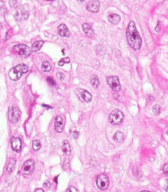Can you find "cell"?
Listing matches in <instances>:
<instances>
[{"label": "cell", "mask_w": 168, "mask_h": 192, "mask_svg": "<svg viewBox=\"0 0 168 192\" xmlns=\"http://www.w3.org/2000/svg\"><path fill=\"white\" fill-rule=\"evenodd\" d=\"M20 118V113L19 110L15 107H11L9 110V119L13 123H16Z\"/></svg>", "instance_id": "cell-6"}, {"label": "cell", "mask_w": 168, "mask_h": 192, "mask_svg": "<svg viewBox=\"0 0 168 192\" xmlns=\"http://www.w3.org/2000/svg\"><path fill=\"white\" fill-rule=\"evenodd\" d=\"M14 50L16 52L19 53L21 56H25V57H28L30 55V49L28 47V46L23 45V44H19L17 45L14 47Z\"/></svg>", "instance_id": "cell-8"}, {"label": "cell", "mask_w": 168, "mask_h": 192, "mask_svg": "<svg viewBox=\"0 0 168 192\" xmlns=\"http://www.w3.org/2000/svg\"><path fill=\"white\" fill-rule=\"evenodd\" d=\"M15 160L13 159H11L10 160V162H9V164L8 166V169H7V171H8V172L10 173L13 172V170H14V168H15Z\"/></svg>", "instance_id": "cell-21"}, {"label": "cell", "mask_w": 168, "mask_h": 192, "mask_svg": "<svg viewBox=\"0 0 168 192\" xmlns=\"http://www.w3.org/2000/svg\"><path fill=\"white\" fill-rule=\"evenodd\" d=\"M70 62V58L68 57L63 58L61 60H60V61L58 62V65L60 66H62L65 64H68Z\"/></svg>", "instance_id": "cell-26"}, {"label": "cell", "mask_w": 168, "mask_h": 192, "mask_svg": "<svg viewBox=\"0 0 168 192\" xmlns=\"http://www.w3.org/2000/svg\"><path fill=\"white\" fill-rule=\"evenodd\" d=\"M72 136L73 137H74L75 138H77L79 136V133L78 131H74V132L72 133Z\"/></svg>", "instance_id": "cell-32"}, {"label": "cell", "mask_w": 168, "mask_h": 192, "mask_svg": "<svg viewBox=\"0 0 168 192\" xmlns=\"http://www.w3.org/2000/svg\"><path fill=\"white\" fill-rule=\"evenodd\" d=\"M21 0H9V5L13 8H17L20 5Z\"/></svg>", "instance_id": "cell-22"}, {"label": "cell", "mask_w": 168, "mask_h": 192, "mask_svg": "<svg viewBox=\"0 0 168 192\" xmlns=\"http://www.w3.org/2000/svg\"><path fill=\"white\" fill-rule=\"evenodd\" d=\"M28 71V66L25 64H20L13 67L9 73V76L13 81L19 80L22 74H26Z\"/></svg>", "instance_id": "cell-2"}, {"label": "cell", "mask_w": 168, "mask_h": 192, "mask_svg": "<svg viewBox=\"0 0 168 192\" xmlns=\"http://www.w3.org/2000/svg\"><path fill=\"white\" fill-rule=\"evenodd\" d=\"M64 128V121L61 116H56L55 119V130L57 133H62Z\"/></svg>", "instance_id": "cell-11"}, {"label": "cell", "mask_w": 168, "mask_h": 192, "mask_svg": "<svg viewBox=\"0 0 168 192\" xmlns=\"http://www.w3.org/2000/svg\"><path fill=\"white\" fill-rule=\"evenodd\" d=\"M87 9L90 12L98 13L100 9V3L98 0H93L87 5Z\"/></svg>", "instance_id": "cell-12"}, {"label": "cell", "mask_w": 168, "mask_h": 192, "mask_svg": "<svg viewBox=\"0 0 168 192\" xmlns=\"http://www.w3.org/2000/svg\"><path fill=\"white\" fill-rule=\"evenodd\" d=\"M10 144H11V147L13 150L19 153L21 150V148H22V141L18 137H12L10 139Z\"/></svg>", "instance_id": "cell-10"}, {"label": "cell", "mask_w": 168, "mask_h": 192, "mask_svg": "<svg viewBox=\"0 0 168 192\" xmlns=\"http://www.w3.org/2000/svg\"><path fill=\"white\" fill-rule=\"evenodd\" d=\"M164 188H165V190L166 191H168V181L167 182V183L166 184V186H165V187H164Z\"/></svg>", "instance_id": "cell-34"}, {"label": "cell", "mask_w": 168, "mask_h": 192, "mask_svg": "<svg viewBox=\"0 0 168 192\" xmlns=\"http://www.w3.org/2000/svg\"><path fill=\"white\" fill-rule=\"evenodd\" d=\"M107 82L112 89H113L115 91H119L120 90V83L117 76H114L107 77Z\"/></svg>", "instance_id": "cell-7"}, {"label": "cell", "mask_w": 168, "mask_h": 192, "mask_svg": "<svg viewBox=\"0 0 168 192\" xmlns=\"http://www.w3.org/2000/svg\"><path fill=\"white\" fill-rule=\"evenodd\" d=\"M47 81H48L49 83L51 84V85H55V81H54V80H52V78H51V77H47Z\"/></svg>", "instance_id": "cell-27"}, {"label": "cell", "mask_w": 168, "mask_h": 192, "mask_svg": "<svg viewBox=\"0 0 168 192\" xmlns=\"http://www.w3.org/2000/svg\"><path fill=\"white\" fill-rule=\"evenodd\" d=\"M78 2H84V1H86V0H78Z\"/></svg>", "instance_id": "cell-35"}, {"label": "cell", "mask_w": 168, "mask_h": 192, "mask_svg": "<svg viewBox=\"0 0 168 192\" xmlns=\"http://www.w3.org/2000/svg\"><path fill=\"white\" fill-rule=\"evenodd\" d=\"M108 20H109V21L112 24H116L120 21L121 17L120 15H117V14L113 13V14H110V15L108 16Z\"/></svg>", "instance_id": "cell-16"}, {"label": "cell", "mask_w": 168, "mask_h": 192, "mask_svg": "<svg viewBox=\"0 0 168 192\" xmlns=\"http://www.w3.org/2000/svg\"><path fill=\"white\" fill-rule=\"evenodd\" d=\"M44 41H36L34 43V44L32 45V52H36L38 51H39L42 46L44 45Z\"/></svg>", "instance_id": "cell-17"}, {"label": "cell", "mask_w": 168, "mask_h": 192, "mask_svg": "<svg viewBox=\"0 0 168 192\" xmlns=\"http://www.w3.org/2000/svg\"><path fill=\"white\" fill-rule=\"evenodd\" d=\"M152 110H153L154 113L155 115L158 116L160 113V106L159 105L156 104L153 106Z\"/></svg>", "instance_id": "cell-25"}, {"label": "cell", "mask_w": 168, "mask_h": 192, "mask_svg": "<svg viewBox=\"0 0 168 192\" xmlns=\"http://www.w3.org/2000/svg\"><path fill=\"white\" fill-rule=\"evenodd\" d=\"M124 118V115L123 112L119 110H114L110 113L108 120L112 125H118L122 123Z\"/></svg>", "instance_id": "cell-3"}, {"label": "cell", "mask_w": 168, "mask_h": 192, "mask_svg": "<svg viewBox=\"0 0 168 192\" xmlns=\"http://www.w3.org/2000/svg\"><path fill=\"white\" fill-rule=\"evenodd\" d=\"M41 68L44 72H50V71L51 70V66L50 62L47 61H45L42 63Z\"/></svg>", "instance_id": "cell-20"}, {"label": "cell", "mask_w": 168, "mask_h": 192, "mask_svg": "<svg viewBox=\"0 0 168 192\" xmlns=\"http://www.w3.org/2000/svg\"><path fill=\"white\" fill-rule=\"evenodd\" d=\"M166 134L168 135V131H167V133H166Z\"/></svg>", "instance_id": "cell-38"}, {"label": "cell", "mask_w": 168, "mask_h": 192, "mask_svg": "<svg viewBox=\"0 0 168 192\" xmlns=\"http://www.w3.org/2000/svg\"><path fill=\"white\" fill-rule=\"evenodd\" d=\"M80 95H81L82 98L86 102H89L91 100H92V94H91L90 92L87 91L83 90V89H80Z\"/></svg>", "instance_id": "cell-15"}, {"label": "cell", "mask_w": 168, "mask_h": 192, "mask_svg": "<svg viewBox=\"0 0 168 192\" xmlns=\"http://www.w3.org/2000/svg\"><path fill=\"white\" fill-rule=\"evenodd\" d=\"M163 170H164V173L168 175V163H166V164L164 165V168H163Z\"/></svg>", "instance_id": "cell-30"}, {"label": "cell", "mask_w": 168, "mask_h": 192, "mask_svg": "<svg viewBox=\"0 0 168 192\" xmlns=\"http://www.w3.org/2000/svg\"><path fill=\"white\" fill-rule=\"evenodd\" d=\"M32 146L34 150H38L41 148V143L39 140H34L32 143Z\"/></svg>", "instance_id": "cell-24"}, {"label": "cell", "mask_w": 168, "mask_h": 192, "mask_svg": "<svg viewBox=\"0 0 168 192\" xmlns=\"http://www.w3.org/2000/svg\"><path fill=\"white\" fill-rule=\"evenodd\" d=\"M92 84L93 85V87L94 88H98L99 85L100 84V82L99 81V79H98L97 77L96 76H93L92 79Z\"/></svg>", "instance_id": "cell-23"}, {"label": "cell", "mask_w": 168, "mask_h": 192, "mask_svg": "<svg viewBox=\"0 0 168 192\" xmlns=\"http://www.w3.org/2000/svg\"><path fill=\"white\" fill-rule=\"evenodd\" d=\"M58 32L59 35L62 37L68 38L71 35L67 26H66L64 24H61V25L58 27Z\"/></svg>", "instance_id": "cell-13"}, {"label": "cell", "mask_w": 168, "mask_h": 192, "mask_svg": "<svg viewBox=\"0 0 168 192\" xmlns=\"http://www.w3.org/2000/svg\"><path fill=\"white\" fill-rule=\"evenodd\" d=\"M57 76L58 77V78L59 80H62L64 78V75L61 72H57Z\"/></svg>", "instance_id": "cell-29"}, {"label": "cell", "mask_w": 168, "mask_h": 192, "mask_svg": "<svg viewBox=\"0 0 168 192\" xmlns=\"http://www.w3.org/2000/svg\"><path fill=\"white\" fill-rule=\"evenodd\" d=\"M62 150V152L66 155H69L70 154V152H71L70 147V144L67 140H64L63 142Z\"/></svg>", "instance_id": "cell-18"}, {"label": "cell", "mask_w": 168, "mask_h": 192, "mask_svg": "<svg viewBox=\"0 0 168 192\" xmlns=\"http://www.w3.org/2000/svg\"><path fill=\"white\" fill-rule=\"evenodd\" d=\"M47 1H53V0H47Z\"/></svg>", "instance_id": "cell-37"}, {"label": "cell", "mask_w": 168, "mask_h": 192, "mask_svg": "<svg viewBox=\"0 0 168 192\" xmlns=\"http://www.w3.org/2000/svg\"><path fill=\"white\" fill-rule=\"evenodd\" d=\"M149 191H146V190H142V192H148Z\"/></svg>", "instance_id": "cell-36"}, {"label": "cell", "mask_w": 168, "mask_h": 192, "mask_svg": "<svg viewBox=\"0 0 168 192\" xmlns=\"http://www.w3.org/2000/svg\"><path fill=\"white\" fill-rule=\"evenodd\" d=\"M44 186L45 188H50L51 186V184L49 182V181H46V182H44Z\"/></svg>", "instance_id": "cell-31"}, {"label": "cell", "mask_w": 168, "mask_h": 192, "mask_svg": "<svg viewBox=\"0 0 168 192\" xmlns=\"http://www.w3.org/2000/svg\"><path fill=\"white\" fill-rule=\"evenodd\" d=\"M83 30L84 31V32L86 33V34L87 36L89 38H93L94 36V33L93 32V28H92L89 24L87 23H84L83 24Z\"/></svg>", "instance_id": "cell-14"}, {"label": "cell", "mask_w": 168, "mask_h": 192, "mask_svg": "<svg viewBox=\"0 0 168 192\" xmlns=\"http://www.w3.org/2000/svg\"><path fill=\"white\" fill-rule=\"evenodd\" d=\"M126 38L129 46L134 51H138L141 47L142 39L136 28L134 21L129 23L126 30Z\"/></svg>", "instance_id": "cell-1"}, {"label": "cell", "mask_w": 168, "mask_h": 192, "mask_svg": "<svg viewBox=\"0 0 168 192\" xmlns=\"http://www.w3.org/2000/svg\"><path fill=\"white\" fill-rule=\"evenodd\" d=\"M35 192H44V190L41 189V188H39V189H37L35 190Z\"/></svg>", "instance_id": "cell-33"}, {"label": "cell", "mask_w": 168, "mask_h": 192, "mask_svg": "<svg viewBox=\"0 0 168 192\" xmlns=\"http://www.w3.org/2000/svg\"><path fill=\"white\" fill-rule=\"evenodd\" d=\"M22 170L24 175H30L34 170V161L32 159H28L24 163Z\"/></svg>", "instance_id": "cell-9"}, {"label": "cell", "mask_w": 168, "mask_h": 192, "mask_svg": "<svg viewBox=\"0 0 168 192\" xmlns=\"http://www.w3.org/2000/svg\"><path fill=\"white\" fill-rule=\"evenodd\" d=\"M114 141L117 142H122L124 140V136L122 133L118 131V132L116 133L114 135Z\"/></svg>", "instance_id": "cell-19"}, {"label": "cell", "mask_w": 168, "mask_h": 192, "mask_svg": "<svg viewBox=\"0 0 168 192\" xmlns=\"http://www.w3.org/2000/svg\"><path fill=\"white\" fill-rule=\"evenodd\" d=\"M79 191L76 190V188L74 186H70L69 188V189L67 190V192H78Z\"/></svg>", "instance_id": "cell-28"}, {"label": "cell", "mask_w": 168, "mask_h": 192, "mask_svg": "<svg viewBox=\"0 0 168 192\" xmlns=\"http://www.w3.org/2000/svg\"><path fill=\"white\" fill-rule=\"evenodd\" d=\"M96 184L99 189L101 190H106L109 186V179L104 174H100L97 177Z\"/></svg>", "instance_id": "cell-4"}, {"label": "cell", "mask_w": 168, "mask_h": 192, "mask_svg": "<svg viewBox=\"0 0 168 192\" xmlns=\"http://www.w3.org/2000/svg\"><path fill=\"white\" fill-rule=\"evenodd\" d=\"M29 16V11L26 6H23L16 10L15 14V19L18 21L26 20Z\"/></svg>", "instance_id": "cell-5"}]
</instances>
